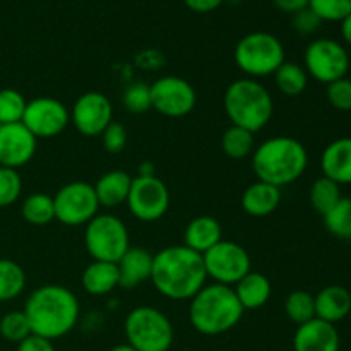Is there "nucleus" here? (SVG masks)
Here are the masks:
<instances>
[{
	"label": "nucleus",
	"instance_id": "1",
	"mask_svg": "<svg viewBox=\"0 0 351 351\" xmlns=\"http://www.w3.org/2000/svg\"><path fill=\"white\" fill-rule=\"evenodd\" d=\"M201 254L185 245H171L153 256L151 283L158 293L170 300H191L206 285Z\"/></svg>",
	"mask_w": 351,
	"mask_h": 351
},
{
	"label": "nucleus",
	"instance_id": "2",
	"mask_svg": "<svg viewBox=\"0 0 351 351\" xmlns=\"http://www.w3.org/2000/svg\"><path fill=\"white\" fill-rule=\"evenodd\" d=\"M24 314L31 332L50 341L64 338L75 328L81 305L74 291L62 285H43L27 297Z\"/></svg>",
	"mask_w": 351,
	"mask_h": 351
},
{
	"label": "nucleus",
	"instance_id": "3",
	"mask_svg": "<svg viewBox=\"0 0 351 351\" xmlns=\"http://www.w3.org/2000/svg\"><path fill=\"white\" fill-rule=\"evenodd\" d=\"M307 165V149L300 141L290 136L271 137L252 153V168L257 180L280 189L297 182L305 173Z\"/></svg>",
	"mask_w": 351,
	"mask_h": 351
},
{
	"label": "nucleus",
	"instance_id": "4",
	"mask_svg": "<svg viewBox=\"0 0 351 351\" xmlns=\"http://www.w3.org/2000/svg\"><path fill=\"white\" fill-rule=\"evenodd\" d=\"M240 305L232 287L219 283L204 285L191 298L189 319L192 328L204 336H219L232 331L243 317Z\"/></svg>",
	"mask_w": 351,
	"mask_h": 351
},
{
	"label": "nucleus",
	"instance_id": "5",
	"mask_svg": "<svg viewBox=\"0 0 351 351\" xmlns=\"http://www.w3.org/2000/svg\"><path fill=\"white\" fill-rule=\"evenodd\" d=\"M223 108L232 125L256 134L273 119L274 101L266 86L257 79L243 77L237 79L226 88Z\"/></svg>",
	"mask_w": 351,
	"mask_h": 351
},
{
	"label": "nucleus",
	"instance_id": "6",
	"mask_svg": "<svg viewBox=\"0 0 351 351\" xmlns=\"http://www.w3.org/2000/svg\"><path fill=\"white\" fill-rule=\"evenodd\" d=\"M127 343L137 351H168L173 345L175 329L165 312L156 307H136L123 322Z\"/></svg>",
	"mask_w": 351,
	"mask_h": 351
},
{
	"label": "nucleus",
	"instance_id": "7",
	"mask_svg": "<svg viewBox=\"0 0 351 351\" xmlns=\"http://www.w3.org/2000/svg\"><path fill=\"white\" fill-rule=\"evenodd\" d=\"M285 62V47L274 34L254 31L240 38L235 47V64L247 77L273 75Z\"/></svg>",
	"mask_w": 351,
	"mask_h": 351
},
{
	"label": "nucleus",
	"instance_id": "8",
	"mask_svg": "<svg viewBox=\"0 0 351 351\" xmlns=\"http://www.w3.org/2000/svg\"><path fill=\"white\" fill-rule=\"evenodd\" d=\"M84 245L93 261L119 263L130 247L129 230L115 215H96L86 225Z\"/></svg>",
	"mask_w": 351,
	"mask_h": 351
},
{
	"label": "nucleus",
	"instance_id": "9",
	"mask_svg": "<svg viewBox=\"0 0 351 351\" xmlns=\"http://www.w3.org/2000/svg\"><path fill=\"white\" fill-rule=\"evenodd\" d=\"M53 206L55 219L67 226L88 225L99 211L95 185L88 182L65 184L53 195Z\"/></svg>",
	"mask_w": 351,
	"mask_h": 351
},
{
	"label": "nucleus",
	"instance_id": "10",
	"mask_svg": "<svg viewBox=\"0 0 351 351\" xmlns=\"http://www.w3.org/2000/svg\"><path fill=\"white\" fill-rule=\"evenodd\" d=\"M304 69L311 77L322 84H331L346 77L350 69V55L339 41L319 38L307 47L304 55Z\"/></svg>",
	"mask_w": 351,
	"mask_h": 351
},
{
	"label": "nucleus",
	"instance_id": "11",
	"mask_svg": "<svg viewBox=\"0 0 351 351\" xmlns=\"http://www.w3.org/2000/svg\"><path fill=\"white\" fill-rule=\"evenodd\" d=\"M206 274L215 283L235 287L245 274L252 271L250 256L242 245L230 240H221L202 254Z\"/></svg>",
	"mask_w": 351,
	"mask_h": 351
},
{
	"label": "nucleus",
	"instance_id": "12",
	"mask_svg": "<svg viewBox=\"0 0 351 351\" xmlns=\"http://www.w3.org/2000/svg\"><path fill=\"white\" fill-rule=\"evenodd\" d=\"M127 208L134 218L144 223H153L163 218L170 208V191L167 184L156 175L143 177L137 175L132 178Z\"/></svg>",
	"mask_w": 351,
	"mask_h": 351
},
{
	"label": "nucleus",
	"instance_id": "13",
	"mask_svg": "<svg viewBox=\"0 0 351 351\" xmlns=\"http://www.w3.org/2000/svg\"><path fill=\"white\" fill-rule=\"evenodd\" d=\"M151 108L170 119H180L195 108L197 95L192 84L178 75H163L149 86Z\"/></svg>",
	"mask_w": 351,
	"mask_h": 351
},
{
	"label": "nucleus",
	"instance_id": "14",
	"mask_svg": "<svg viewBox=\"0 0 351 351\" xmlns=\"http://www.w3.org/2000/svg\"><path fill=\"white\" fill-rule=\"evenodd\" d=\"M71 123V112L62 101L48 96L27 101L24 110L23 125L36 139H50L60 136Z\"/></svg>",
	"mask_w": 351,
	"mask_h": 351
},
{
	"label": "nucleus",
	"instance_id": "15",
	"mask_svg": "<svg viewBox=\"0 0 351 351\" xmlns=\"http://www.w3.org/2000/svg\"><path fill=\"white\" fill-rule=\"evenodd\" d=\"M71 122L82 136L99 137L113 122L112 101L99 91L84 93L72 106Z\"/></svg>",
	"mask_w": 351,
	"mask_h": 351
},
{
	"label": "nucleus",
	"instance_id": "16",
	"mask_svg": "<svg viewBox=\"0 0 351 351\" xmlns=\"http://www.w3.org/2000/svg\"><path fill=\"white\" fill-rule=\"evenodd\" d=\"M38 139L23 125V122L0 125V167H24L36 153Z\"/></svg>",
	"mask_w": 351,
	"mask_h": 351
},
{
	"label": "nucleus",
	"instance_id": "17",
	"mask_svg": "<svg viewBox=\"0 0 351 351\" xmlns=\"http://www.w3.org/2000/svg\"><path fill=\"white\" fill-rule=\"evenodd\" d=\"M341 339L331 322L312 319L298 326L293 336V351H339Z\"/></svg>",
	"mask_w": 351,
	"mask_h": 351
},
{
	"label": "nucleus",
	"instance_id": "18",
	"mask_svg": "<svg viewBox=\"0 0 351 351\" xmlns=\"http://www.w3.org/2000/svg\"><path fill=\"white\" fill-rule=\"evenodd\" d=\"M321 168L329 180L338 185H351V137H339L326 146Z\"/></svg>",
	"mask_w": 351,
	"mask_h": 351
},
{
	"label": "nucleus",
	"instance_id": "19",
	"mask_svg": "<svg viewBox=\"0 0 351 351\" xmlns=\"http://www.w3.org/2000/svg\"><path fill=\"white\" fill-rule=\"evenodd\" d=\"M120 276V287L125 290H134L151 280L153 269V254L143 247H129L122 259L117 263Z\"/></svg>",
	"mask_w": 351,
	"mask_h": 351
},
{
	"label": "nucleus",
	"instance_id": "20",
	"mask_svg": "<svg viewBox=\"0 0 351 351\" xmlns=\"http://www.w3.org/2000/svg\"><path fill=\"white\" fill-rule=\"evenodd\" d=\"M314 298L315 317L321 321L336 324L351 312V293L339 285H329L322 288Z\"/></svg>",
	"mask_w": 351,
	"mask_h": 351
},
{
	"label": "nucleus",
	"instance_id": "21",
	"mask_svg": "<svg viewBox=\"0 0 351 351\" xmlns=\"http://www.w3.org/2000/svg\"><path fill=\"white\" fill-rule=\"evenodd\" d=\"M132 177L123 170H112L103 173L95 184L96 197H98L99 208L113 209L120 204H125L129 197Z\"/></svg>",
	"mask_w": 351,
	"mask_h": 351
},
{
	"label": "nucleus",
	"instance_id": "22",
	"mask_svg": "<svg viewBox=\"0 0 351 351\" xmlns=\"http://www.w3.org/2000/svg\"><path fill=\"white\" fill-rule=\"evenodd\" d=\"M281 204V189L266 182H254L243 191L242 208L243 211L254 218L269 216Z\"/></svg>",
	"mask_w": 351,
	"mask_h": 351
},
{
	"label": "nucleus",
	"instance_id": "23",
	"mask_svg": "<svg viewBox=\"0 0 351 351\" xmlns=\"http://www.w3.org/2000/svg\"><path fill=\"white\" fill-rule=\"evenodd\" d=\"M223 240L221 225L213 216H197L184 232V245L197 254H206L211 247Z\"/></svg>",
	"mask_w": 351,
	"mask_h": 351
},
{
	"label": "nucleus",
	"instance_id": "24",
	"mask_svg": "<svg viewBox=\"0 0 351 351\" xmlns=\"http://www.w3.org/2000/svg\"><path fill=\"white\" fill-rule=\"evenodd\" d=\"M233 291H235L243 311H256V308L264 307L269 302L273 287H271V281L266 274L250 271L235 285Z\"/></svg>",
	"mask_w": 351,
	"mask_h": 351
},
{
	"label": "nucleus",
	"instance_id": "25",
	"mask_svg": "<svg viewBox=\"0 0 351 351\" xmlns=\"http://www.w3.org/2000/svg\"><path fill=\"white\" fill-rule=\"evenodd\" d=\"M82 288L93 297H103L120 287L119 267L115 263L93 261L82 273Z\"/></svg>",
	"mask_w": 351,
	"mask_h": 351
},
{
	"label": "nucleus",
	"instance_id": "26",
	"mask_svg": "<svg viewBox=\"0 0 351 351\" xmlns=\"http://www.w3.org/2000/svg\"><path fill=\"white\" fill-rule=\"evenodd\" d=\"M274 82H276V88L280 89L281 95L290 96H300L302 93L307 89L308 84V74L302 65L295 64V62H287L280 65L276 72H274Z\"/></svg>",
	"mask_w": 351,
	"mask_h": 351
},
{
	"label": "nucleus",
	"instance_id": "27",
	"mask_svg": "<svg viewBox=\"0 0 351 351\" xmlns=\"http://www.w3.org/2000/svg\"><path fill=\"white\" fill-rule=\"evenodd\" d=\"M221 149L232 160H243L256 149V134L242 127L230 125L221 136Z\"/></svg>",
	"mask_w": 351,
	"mask_h": 351
},
{
	"label": "nucleus",
	"instance_id": "28",
	"mask_svg": "<svg viewBox=\"0 0 351 351\" xmlns=\"http://www.w3.org/2000/svg\"><path fill=\"white\" fill-rule=\"evenodd\" d=\"M21 213H23V218L29 225H48V223H51L55 219L53 197L48 194H43V192L31 194L29 197L24 199L23 206H21Z\"/></svg>",
	"mask_w": 351,
	"mask_h": 351
},
{
	"label": "nucleus",
	"instance_id": "29",
	"mask_svg": "<svg viewBox=\"0 0 351 351\" xmlns=\"http://www.w3.org/2000/svg\"><path fill=\"white\" fill-rule=\"evenodd\" d=\"M26 287V273L17 263L0 259V304L19 297Z\"/></svg>",
	"mask_w": 351,
	"mask_h": 351
},
{
	"label": "nucleus",
	"instance_id": "30",
	"mask_svg": "<svg viewBox=\"0 0 351 351\" xmlns=\"http://www.w3.org/2000/svg\"><path fill=\"white\" fill-rule=\"evenodd\" d=\"M341 199V191L336 182L328 177H321L311 187V204L319 215L326 216Z\"/></svg>",
	"mask_w": 351,
	"mask_h": 351
},
{
	"label": "nucleus",
	"instance_id": "31",
	"mask_svg": "<svg viewBox=\"0 0 351 351\" xmlns=\"http://www.w3.org/2000/svg\"><path fill=\"white\" fill-rule=\"evenodd\" d=\"M285 312L288 319L297 326L315 319V298L308 291L295 290L285 300Z\"/></svg>",
	"mask_w": 351,
	"mask_h": 351
},
{
	"label": "nucleus",
	"instance_id": "32",
	"mask_svg": "<svg viewBox=\"0 0 351 351\" xmlns=\"http://www.w3.org/2000/svg\"><path fill=\"white\" fill-rule=\"evenodd\" d=\"M324 218V225L331 235L351 240V197H341L338 204Z\"/></svg>",
	"mask_w": 351,
	"mask_h": 351
},
{
	"label": "nucleus",
	"instance_id": "33",
	"mask_svg": "<svg viewBox=\"0 0 351 351\" xmlns=\"http://www.w3.org/2000/svg\"><path fill=\"white\" fill-rule=\"evenodd\" d=\"M31 335L33 332H31L29 321H27L24 311L7 312L5 315L0 317V336L5 341L17 343L19 345L21 341H24Z\"/></svg>",
	"mask_w": 351,
	"mask_h": 351
},
{
	"label": "nucleus",
	"instance_id": "34",
	"mask_svg": "<svg viewBox=\"0 0 351 351\" xmlns=\"http://www.w3.org/2000/svg\"><path fill=\"white\" fill-rule=\"evenodd\" d=\"M27 101L16 89H0V123H17L23 122L24 110Z\"/></svg>",
	"mask_w": 351,
	"mask_h": 351
},
{
	"label": "nucleus",
	"instance_id": "35",
	"mask_svg": "<svg viewBox=\"0 0 351 351\" xmlns=\"http://www.w3.org/2000/svg\"><path fill=\"white\" fill-rule=\"evenodd\" d=\"M308 9L321 21L341 23L351 14V0H308Z\"/></svg>",
	"mask_w": 351,
	"mask_h": 351
},
{
	"label": "nucleus",
	"instance_id": "36",
	"mask_svg": "<svg viewBox=\"0 0 351 351\" xmlns=\"http://www.w3.org/2000/svg\"><path fill=\"white\" fill-rule=\"evenodd\" d=\"M23 192V180L14 168L0 167V208H9Z\"/></svg>",
	"mask_w": 351,
	"mask_h": 351
},
{
	"label": "nucleus",
	"instance_id": "37",
	"mask_svg": "<svg viewBox=\"0 0 351 351\" xmlns=\"http://www.w3.org/2000/svg\"><path fill=\"white\" fill-rule=\"evenodd\" d=\"M123 106L129 113H139L147 112L151 110V91L149 86L144 84V82H134L129 88L123 91Z\"/></svg>",
	"mask_w": 351,
	"mask_h": 351
},
{
	"label": "nucleus",
	"instance_id": "38",
	"mask_svg": "<svg viewBox=\"0 0 351 351\" xmlns=\"http://www.w3.org/2000/svg\"><path fill=\"white\" fill-rule=\"evenodd\" d=\"M328 99L339 112H351V79L343 77L328 84Z\"/></svg>",
	"mask_w": 351,
	"mask_h": 351
},
{
	"label": "nucleus",
	"instance_id": "39",
	"mask_svg": "<svg viewBox=\"0 0 351 351\" xmlns=\"http://www.w3.org/2000/svg\"><path fill=\"white\" fill-rule=\"evenodd\" d=\"M99 137H101V144L106 149V153L119 154L125 149L127 130L120 122L110 123V125L103 130V134Z\"/></svg>",
	"mask_w": 351,
	"mask_h": 351
},
{
	"label": "nucleus",
	"instance_id": "40",
	"mask_svg": "<svg viewBox=\"0 0 351 351\" xmlns=\"http://www.w3.org/2000/svg\"><path fill=\"white\" fill-rule=\"evenodd\" d=\"M322 21L312 12L311 9H304L300 12L293 14V27L298 31L300 34H312L319 29Z\"/></svg>",
	"mask_w": 351,
	"mask_h": 351
},
{
	"label": "nucleus",
	"instance_id": "41",
	"mask_svg": "<svg viewBox=\"0 0 351 351\" xmlns=\"http://www.w3.org/2000/svg\"><path fill=\"white\" fill-rule=\"evenodd\" d=\"M17 351H55V346L50 339L31 335L17 345Z\"/></svg>",
	"mask_w": 351,
	"mask_h": 351
},
{
	"label": "nucleus",
	"instance_id": "42",
	"mask_svg": "<svg viewBox=\"0 0 351 351\" xmlns=\"http://www.w3.org/2000/svg\"><path fill=\"white\" fill-rule=\"evenodd\" d=\"M225 0H184L185 5L192 10V12L197 14H208L216 10L218 7L223 5Z\"/></svg>",
	"mask_w": 351,
	"mask_h": 351
},
{
	"label": "nucleus",
	"instance_id": "43",
	"mask_svg": "<svg viewBox=\"0 0 351 351\" xmlns=\"http://www.w3.org/2000/svg\"><path fill=\"white\" fill-rule=\"evenodd\" d=\"M273 3L276 9L287 14H297L308 7V0H273Z\"/></svg>",
	"mask_w": 351,
	"mask_h": 351
},
{
	"label": "nucleus",
	"instance_id": "44",
	"mask_svg": "<svg viewBox=\"0 0 351 351\" xmlns=\"http://www.w3.org/2000/svg\"><path fill=\"white\" fill-rule=\"evenodd\" d=\"M341 34H343V40H345L351 47V14L341 21Z\"/></svg>",
	"mask_w": 351,
	"mask_h": 351
},
{
	"label": "nucleus",
	"instance_id": "45",
	"mask_svg": "<svg viewBox=\"0 0 351 351\" xmlns=\"http://www.w3.org/2000/svg\"><path fill=\"white\" fill-rule=\"evenodd\" d=\"M139 175H143V177H151V175H154L153 163H149V161H144L139 168Z\"/></svg>",
	"mask_w": 351,
	"mask_h": 351
},
{
	"label": "nucleus",
	"instance_id": "46",
	"mask_svg": "<svg viewBox=\"0 0 351 351\" xmlns=\"http://www.w3.org/2000/svg\"><path fill=\"white\" fill-rule=\"evenodd\" d=\"M110 351H137L136 348H132V346L129 345V343H122V345H117V346H113L112 350Z\"/></svg>",
	"mask_w": 351,
	"mask_h": 351
},
{
	"label": "nucleus",
	"instance_id": "47",
	"mask_svg": "<svg viewBox=\"0 0 351 351\" xmlns=\"http://www.w3.org/2000/svg\"><path fill=\"white\" fill-rule=\"evenodd\" d=\"M0 125H2V123H0Z\"/></svg>",
	"mask_w": 351,
	"mask_h": 351
}]
</instances>
